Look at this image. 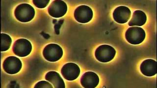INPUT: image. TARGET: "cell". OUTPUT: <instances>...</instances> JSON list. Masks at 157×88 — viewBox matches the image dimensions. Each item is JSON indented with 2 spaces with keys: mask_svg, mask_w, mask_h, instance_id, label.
<instances>
[{
  "mask_svg": "<svg viewBox=\"0 0 157 88\" xmlns=\"http://www.w3.org/2000/svg\"><path fill=\"white\" fill-rule=\"evenodd\" d=\"M12 43V39L8 34L1 33V51L2 52L6 51L10 49Z\"/></svg>",
  "mask_w": 157,
  "mask_h": 88,
  "instance_id": "15",
  "label": "cell"
},
{
  "mask_svg": "<svg viewBox=\"0 0 157 88\" xmlns=\"http://www.w3.org/2000/svg\"><path fill=\"white\" fill-rule=\"evenodd\" d=\"M45 79L51 83L55 88H65V83L58 72L50 71L46 73Z\"/></svg>",
  "mask_w": 157,
  "mask_h": 88,
  "instance_id": "14",
  "label": "cell"
},
{
  "mask_svg": "<svg viewBox=\"0 0 157 88\" xmlns=\"http://www.w3.org/2000/svg\"><path fill=\"white\" fill-rule=\"evenodd\" d=\"M34 88H53V86L46 81H41L34 86Z\"/></svg>",
  "mask_w": 157,
  "mask_h": 88,
  "instance_id": "17",
  "label": "cell"
},
{
  "mask_svg": "<svg viewBox=\"0 0 157 88\" xmlns=\"http://www.w3.org/2000/svg\"><path fill=\"white\" fill-rule=\"evenodd\" d=\"M63 49L58 44H48L43 49V57L49 62L59 61L63 57Z\"/></svg>",
  "mask_w": 157,
  "mask_h": 88,
  "instance_id": "4",
  "label": "cell"
},
{
  "mask_svg": "<svg viewBox=\"0 0 157 88\" xmlns=\"http://www.w3.org/2000/svg\"><path fill=\"white\" fill-rule=\"evenodd\" d=\"M99 83V77L92 72H85L81 78V84L83 88H95Z\"/></svg>",
  "mask_w": 157,
  "mask_h": 88,
  "instance_id": "11",
  "label": "cell"
},
{
  "mask_svg": "<svg viewBox=\"0 0 157 88\" xmlns=\"http://www.w3.org/2000/svg\"><path fill=\"white\" fill-rule=\"evenodd\" d=\"M113 18L117 23H126L131 17V11L125 6H119L114 9L113 14Z\"/></svg>",
  "mask_w": 157,
  "mask_h": 88,
  "instance_id": "10",
  "label": "cell"
},
{
  "mask_svg": "<svg viewBox=\"0 0 157 88\" xmlns=\"http://www.w3.org/2000/svg\"><path fill=\"white\" fill-rule=\"evenodd\" d=\"M80 67L74 63L65 64L61 69V75L65 79L73 81L76 79L80 75Z\"/></svg>",
  "mask_w": 157,
  "mask_h": 88,
  "instance_id": "9",
  "label": "cell"
},
{
  "mask_svg": "<svg viewBox=\"0 0 157 88\" xmlns=\"http://www.w3.org/2000/svg\"><path fill=\"white\" fill-rule=\"evenodd\" d=\"M2 67L5 72L10 75H14L21 70L22 62L15 56H9L5 59Z\"/></svg>",
  "mask_w": 157,
  "mask_h": 88,
  "instance_id": "7",
  "label": "cell"
},
{
  "mask_svg": "<svg viewBox=\"0 0 157 88\" xmlns=\"http://www.w3.org/2000/svg\"><path fill=\"white\" fill-rule=\"evenodd\" d=\"M146 33L143 28L138 27L129 28L125 33L127 41L132 45H139L144 40Z\"/></svg>",
  "mask_w": 157,
  "mask_h": 88,
  "instance_id": "2",
  "label": "cell"
},
{
  "mask_svg": "<svg viewBox=\"0 0 157 88\" xmlns=\"http://www.w3.org/2000/svg\"><path fill=\"white\" fill-rule=\"evenodd\" d=\"M141 73L146 76L151 77L157 73V62L151 59L144 60L140 66Z\"/></svg>",
  "mask_w": 157,
  "mask_h": 88,
  "instance_id": "12",
  "label": "cell"
},
{
  "mask_svg": "<svg viewBox=\"0 0 157 88\" xmlns=\"http://www.w3.org/2000/svg\"><path fill=\"white\" fill-rule=\"evenodd\" d=\"M67 6L64 2L61 0H56L52 2L48 9L49 14L54 18H60L66 13Z\"/></svg>",
  "mask_w": 157,
  "mask_h": 88,
  "instance_id": "8",
  "label": "cell"
},
{
  "mask_svg": "<svg viewBox=\"0 0 157 88\" xmlns=\"http://www.w3.org/2000/svg\"><path fill=\"white\" fill-rule=\"evenodd\" d=\"M93 13L92 9L86 5H82L76 8L74 13L75 20L82 24L87 23L92 20Z\"/></svg>",
  "mask_w": 157,
  "mask_h": 88,
  "instance_id": "6",
  "label": "cell"
},
{
  "mask_svg": "<svg viewBox=\"0 0 157 88\" xmlns=\"http://www.w3.org/2000/svg\"><path fill=\"white\" fill-rule=\"evenodd\" d=\"M50 1V0H33V2L37 8L44 9L47 6Z\"/></svg>",
  "mask_w": 157,
  "mask_h": 88,
  "instance_id": "16",
  "label": "cell"
},
{
  "mask_svg": "<svg viewBox=\"0 0 157 88\" xmlns=\"http://www.w3.org/2000/svg\"><path fill=\"white\" fill-rule=\"evenodd\" d=\"M12 50L16 56L26 57L32 52V44L27 39L20 38L15 42Z\"/></svg>",
  "mask_w": 157,
  "mask_h": 88,
  "instance_id": "5",
  "label": "cell"
},
{
  "mask_svg": "<svg viewBox=\"0 0 157 88\" xmlns=\"http://www.w3.org/2000/svg\"><path fill=\"white\" fill-rule=\"evenodd\" d=\"M34 8L28 4L18 5L14 10V16L16 19L22 23L30 22L35 16Z\"/></svg>",
  "mask_w": 157,
  "mask_h": 88,
  "instance_id": "1",
  "label": "cell"
},
{
  "mask_svg": "<svg viewBox=\"0 0 157 88\" xmlns=\"http://www.w3.org/2000/svg\"><path fill=\"white\" fill-rule=\"evenodd\" d=\"M116 50L113 46L108 45H102L98 46L95 52V56L100 62L107 63L114 58Z\"/></svg>",
  "mask_w": 157,
  "mask_h": 88,
  "instance_id": "3",
  "label": "cell"
},
{
  "mask_svg": "<svg viewBox=\"0 0 157 88\" xmlns=\"http://www.w3.org/2000/svg\"><path fill=\"white\" fill-rule=\"evenodd\" d=\"M147 21V16L144 11L137 10L132 13L131 19L129 21L128 25L130 27H140L145 24Z\"/></svg>",
  "mask_w": 157,
  "mask_h": 88,
  "instance_id": "13",
  "label": "cell"
}]
</instances>
